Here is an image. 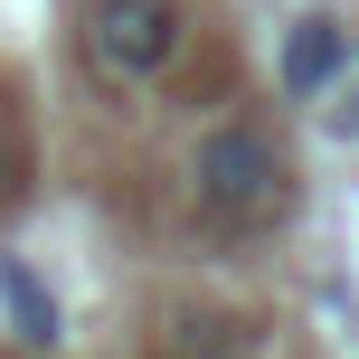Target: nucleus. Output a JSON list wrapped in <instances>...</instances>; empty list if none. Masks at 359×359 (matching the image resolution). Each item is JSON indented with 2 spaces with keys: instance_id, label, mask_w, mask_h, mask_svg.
Listing matches in <instances>:
<instances>
[{
  "instance_id": "f257e3e1",
  "label": "nucleus",
  "mask_w": 359,
  "mask_h": 359,
  "mask_svg": "<svg viewBox=\"0 0 359 359\" xmlns=\"http://www.w3.org/2000/svg\"><path fill=\"white\" fill-rule=\"evenodd\" d=\"M189 180H198V198H208L217 217H265L274 198H284V161H274V142H265V133H246V123L198 133Z\"/></svg>"
},
{
  "instance_id": "f03ea898",
  "label": "nucleus",
  "mask_w": 359,
  "mask_h": 359,
  "mask_svg": "<svg viewBox=\"0 0 359 359\" xmlns=\"http://www.w3.org/2000/svg\"><path fill=\"white\" fill-rule=\"evenodd\" d=\"M86 48L104 76H161L180 57V0H95Z\"/></svg>"
},
{
  "instance_id": "7ed1b4c3",
  "label": "nucleus",
  "mask_w": 359,
  "mask_h": 359,
  "mask_svg": "<svg viewBox=\"0 0 359 359\" xmlns=\"http://www.w3.org/2000/svg\"><path fill=\"white\" fill-rule=\"evenodd\" d=\"M331 76H350V29L341 19H303L284 38V95H322Z\"/></svg>"
},
{
  "instance_id": "20e7f679",
  "label": "nucleus",
  "mask_w": 359,
  "mask_h": 359,
  "mask_svg": "<svg viewBox=\"0 0 359 359\" xmlns=\"http://www.w3.org/2000/svg\"><path fill=\"white\" fill-rule=\"evenodd\" d=\"M0 303L19 312V331H29V341H57V312H48V293H38L19 265H0Z\"/></svg>"
},
{
  "instance_id": "39448f33",
  "label": "nucleus",
  "mask_w": 359,
  "mask_h": 359,
  "mask_svg": "<svg viewBox=\"0 0 359 359\" xmlns=\"http://www.w3.org/2000/svg\"><path fill=\"white\" fill-rule=\"evenodd\" d=\"M331 123H341V133H359V86H341V104H331Z\"/></svg>"
}]
</instances>
